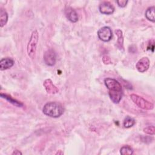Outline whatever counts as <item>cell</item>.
<instances>
[{
    "instance_id": "cell-1",
    "label": "cell",
    "mask_w": 155,
    "mask_h": 155,
    "mask_svg": "<svg viewBox=\"0 0 155 155\" xmlns=\"http://www.w3.org/2000/svg\"><path fill=\"white\" fill-rule=\"evenodd\" d=\"M104 84L108 89L109 96L114 104H118L122 97L123 92L120 84L116 79L107 78L104 79Z\"/></svg>"
},
{
    "instance_id": "cell-2",
    "label": "cell",
    "mask_w": 155,
    "mask_h": 155,
    "mask_svg": "<svg viewBox=\"0 0 155 155\" xmlns=\"http://www.w3.org/2000/svg\"><path fill=\"white\" fill-rule=\"evenodd\" d=\"M43 113L51 117L57 118L60 117L64 111L62 104L57 102H50L45 104L42 109Z\"/></svg>"
},
{
    "instance_id": "cell-3",
    "label": "cell",
    "mask_w": 155,
    "mask_h": 155,
    "mask_svg": "<svg viewBox=\"0 0 155 155\" xmlns=\"http://www.w3.org/2000/svg\"><path fill=\"white\" fill-rule=\"evenodd\" d=\"M38 39L39 34L38 31L35 30L31 33L27 47V52L28 56L31 59H34L35 57Z\"/></svg>"
},
{
    "instance_id": "cell-4",
    "label": "cell",
    "mask_w": 155,
    "mask_h": 155,
    "mask_svg": "<svg viewBox=\"0 0 155 155\" xmlns=\"http://www.w3.org/2000/svg\"><path fill=\"white\" fill-rule=\"evenodd\" d=\"M130 98L136 105L143 110H150L154 108V105L153 103L145 100L142 97L139 96L137 94H131L130 95Z\"/></svg>"
},
{
    "instance_id": "cell-5",
    "label": "cell",
    "mask_w": 155,
    "mask_h": 155,
    "mask_svg": "<svg viewBox=\"0 0 155 155\" xmlns=\"http://www.w3.org/2000/svg\"><path fill=\"white\" fill-rule=\"evenodd\" d=\"M112 31L109 27H103L97 31L98 38L104 42H108L112 38Z\"/></svg>"
},
{
    "instance_id": "cell-6",
    "label": "cell",
    "mask_w": 155,
    "mask_h": 155,
    "mask_svg": "<svg viewBox=\"0 0 155 155\" xmlns=\"http://www.w3.org/2000/svg\"><path fill=\"white\" fill-rule=\"evenodd\" d=\"M56 60V53L53 50L49 49L45 52L44 54V61L46 65L48 66H53L55 64Z\"/></svg>"
},
{
    "instance_id": "cell-7",
    "label": "cell",
    "mask_w": 155,
    "mask_h": 155,
    "mask_svg": "<svg viewBox=\"0 0 155 155\" xmlns=\"http://www.w3.org/2000/svg\"><path fill=\"white\" fill-rule=\"evenodd\" d=\"M150 61L147 57H143L140 59L136 63V67L138 71L143 73L146 71L150 67Z\"/></svg>"
},
{
    "instance_id": "cell-8",
    "label": "cell",
    "mask_w": 155,
    "mask_h": 155,
    "mask_svg": "<svg viewBox=\"0 0 155 155\" xmlns=\"http://www.w3.org/2000/svg\"><path fill=\"white\" fill-rule=\"evenodd\" d=\"M99 12L102 14L104 15H111L114 11V7L109 2H102L99 6Z\"/></svg>"
},
{
    "instance_id": "cell-9",
    "label": "cell",
    "mask_w": 155,
    "mask_h": 155,
    "mask_svg": "<svg viewBox=\"0 0 155 155\" xmlns=\"http://www.w3.org/2000/svg\"><path fill=\"white\" fill-rule=\"evenodd\" d=\"M43 85L46 91L49 94H56L58 93V88L53 84V82L50 79H47L44 81Z\"/></svg>"
},
{
    "instance_id": "cell-10",
    "label": "cell",
    "mask_w": 155,
    "mask_h": 155,
    "mask_svg": "<svg viewBox=\"0 0 155 155\" xmlns=\"http://www.w3.org/2000/svg\"><path fill=\"white\" fill-rule=\"evenodd\" d=\"M14 61L10 58H4L0 61V70H5L11 68L14 65Z\"/></svg>"
},
{
    "instance_id": "cell-11",
    "label": "cell",
    "mask_w": 155,
    "mask_h": 155,
    "mask_svg": "<svg viewBox=\"0 0 155 155\" xmlns=\"http://www.w3.org/2000/svg\"><path fill=\"white\" fill-rule=\"evenodd\" d=\"M65 15L67 18L72 22H76L78 21V15L76 12L71 7H68L65 10Z\"/></svg>"
},
{
    "instance_id": "cell-12",
    "label": "cell",
    "mask_w": 155,
    "mask_h": 155,
    "mask_svg": "<svg viewBox=\"0 0 155 155\" xmlns=\"http://www.w3.org/2000/svg\"><path fill=\"white\" fill-rule=\"evenodd\" d=\"M115 33L117 36V47L120 50H124V36L122 31L120 29H117L115 31Z\"/></svg>"
},
{
    "instance_id": "cell-13",
    "label": "cell",
    "mask_w": 155,
    "mask_h": 155,
    "mask_svg": "<svg viewBox=\"0 0 155 155\" xmlns=\"http://www.w3.org/2000/svg\"><path fill=\"white\" fill-rule=\"evenodd\" d=\"M154 6L150 7L147 8L145 12V17L147 19L153 22L155 21V13H154Z\"/></svg>"
},
{
    "instance_id": "cell-14",
    "label": "cell",
    "mask_w": 155,
    "mask_h": 155,
    "mask_svg": "<svg viewBox=\"0 0 155 155\" xmlns=\"http://www.w3.org/2000/svg\"><path fill=\"white\" fill-rule=\"evenodd\" d=\"M8 21V14L5 9L1 8L0 10V27L4 26Z\"/></svg>"
},
{
    "instance_id": "cell-15",
    "label": "cell",
    "mask_w": 155,
    "mask_h": 155,
    "mask_svg": "<svg viewBox=\"0 0 155 155\" xmlns=\"http://www.w3.org/2000/svg\"><path fill=\"white\" fill-rule=\"evenodd\" d=\"M1 96L2 97V98H4L7 101H8L9 102H10L11 104H12L13 105L18 107H21L23 106V104L21 103V102H19L18 101L16 100V99H14L13 98H12L11 96L7 95V94H3V93H1Z\"/></svg>"
},
{
    "instance_id": "cell-16",
    "label": "cell",
    "mask_w": 155,
    "mask_h": 155,
    "mask_svg": "<svg viewBox=\"0 0 155 155\" xmlns=\"http://www.w3.org/2000/svg\"><path fill=\"white\" fill-rule=\"evenodd\" d=\"M123 124L125 128H129L135 124V120L130 116H127L124 120Z\"/></svg>"
},
{
    "instance_id": "cell-17",
    "label": "cell",
    "mask_w": 155,
    "mask_h": 155,
    "mask_svg": "<svg viewBox=\"0 0 155 155\" xmlns=\"http://www.w3.org/2000/svg\"><path fill=\"white\" fill-rule=\"evenodd\" d=\"M120 153L122 155H131L133 153V150L130 146L124 145L120 149Z\"/></svg>"
},
{
    "instance_id": "cell-18",
    "label": "cell",
    "mask_w": 155,
    "mask_h": 155,
    "mask_svg": "<svg viewBox=\"0 0 155 155\" xmlns=\"http://www.w3.org/2000/svg\"><path fill=\"white\" fill-rule=\"evenodd\" d=\"M143 131L144 133H145L148 134H150V135H154L155 133V128H154V127L153 125L148 126V127L144 128Z\"/></svg>"
},
{
    "instance_id": "cell-19",
    "label": "cell",
    "mask_w": 155,
    "mask_h": 155,
    "mask_svg": "<svg viewBox=\"0 0 155 155\" xmlns=\"http://www.w3.org/2000/svg\"><path fill=\"white\" fill-rule=\"evenodd\" d=\"M128 3L127 0H118L117 1V4L120 7H125Z\"/></svg>"
},
{
    "instance_id": "cell-20",
    "label": "cell",
    "mask_w": 155,
    "mask_h": 155,
    "mask_svg": "<svg viewBox=\"0 0 155 155\" xmlns=\"http://www.w3.org/2000/svg\"><path fill=\"white\" fill-rule=\"evenodd\" d=\"M102 61H103V62L105 64H110L111 63V61L110 58L109 56H107V55H104L102 57Z\"/></svg>"
},
{
    "instance_id": "cell-21",
    "label": "cell",
    "mask_w": 155,
    "mask_h": 155,
    "mask_svg": "<svg viewBox=\"0 0 155 155\" xmlns=\"http://www.w3.org/2000/svg\"><path fill=\"white\" fill-rule=\"evenodd\" d=\"M12 154H15V155H19V154H22V153H21V151H19V150H15V151L12 153Z\"/></svg>"
},
{
    "instance_id": "cell-22",
    "label": "cell",
    "mask_w": 155,
    "mask_h": 155,
    "mask_svg": "<svg viewBox=\"0 0 155 155\" xmlns=\"http://www.w3.org/2000/svg\"><path fill=\"white\" fill-rule=\"evenodd\" d=\"M64 154L63 152H62L61 150H59V151H58L57 153H56L55 154Z\"/></svg>"
}]
</instances>
